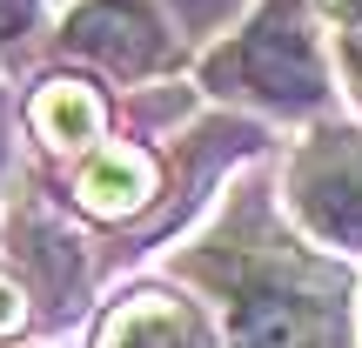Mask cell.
Masks as SVG:
<instances>
[{"instance_id": "6da1fadb", "label": "cell", "mask_w": 362, "mask_h": 348, "mask_svg": "<svg viewBox=\"0 0 362 348\" xmlns=\"http://www.w3.org/2000/svg\"><path fill=\"white\" fill-rule=\"evenodd\" d=\"M208 88L248 94L262 107H282V114L322 107L329 74H322V47L309 34L302 0H262V13L208 61Z\"/></svg>"}, {"instance_id": "7a4b0ae2", "label": "cell", "mask_w": 362, "mask_h": 348, "mask_svg": "<svg viewBox=\"0 0 362 348\" xmlns=\"http://www.w3.org/2000/svg\"><path fill=\"white\" fill-rule=\"evenodd\" d=\"M302 228L329 248H362V134H322L288 174Z\"/></svg>"}, {"instance_id": "3957f363", "label": "cell", "mask_w": 362, "mask_h": 348, "mask_svg": "<svg viewBox=\"0 0 362 348\" xmlns=\"http://www.w3.org/2000/svg\"><path fill=\"white\" fill-rule=\"evenodd\" d=\"M235 348H342V328L315 288L288 275H248L235 288Z\"/></svg>"}, {"instance_id": "277c9868", "label": "cell", "mask_w": 362, "mask_h": 348, "mask_svg": "<svg viewBox=\"0 0 362 348\" xmlns=\"http://www.w3.org/2000/svg\"><path fill=\"white\" fill-rule=\"evenodd\" d=\"M61 34L81 61H101L107 74H148L155 61H168V27L148 0H88L81 13H67Z\"/></svg>"}, {"instance_id": "5b68a950", "label": "cell", "mask_w": 362, "mask_h": 348, "mask_svg": "<svg viewBox=\"0 0 362 348\" xmlns=\"http://www.w3.org/2000/svg\"><path fill=\"white\" fill-rule=\"evenodd\" d=\"M148 194H155V161H148L141 148H128V141L101 148L74 181V201L88 208V215H134Z\"/></svg>"}, {"instance_id": "8992f818", "label": "cell", "mask_w": 362, "mask_h": 348, "mask_svg": "<svg viewBox=\"0 0 362 348\" xmlns=\"http://www.w3.org/2000/svg\"><path fill=\"white\" fill-rule=\"evenodd\" d=\"M101 348H208V335L194 328V315L168 295H134L128 308L107 315Z\"/></svg>"}, {"instance_id": "52a82bcc", "label": "cell", "mask_w": 362, "mask_h": 348, "mask_svg": "<svg viewBox=\"0 0 362 348\" xmlns=\"http://www.w3.org/2000/svg\"><path fill=\"white\" fill-rule=\"evenodd\" d=\"M34 134L54 141V148H88L101 134V101L81 80H47L34 94Z\"/></svg>"}, {"instance_id": "ba28073f", "label": "cell", "mask_w": 362, "mask_h": 348, "mask_svg": "<svg viewBox=\"0 0 362 348\" xmlns=\"http://www.w3.org/2000/svg\"><path fill=\"white\" fill-rule=\"evenodd\" d=\"M34 27V0H0V40H21Z\"/></svg>"}, {"instance_id": "9c48e42d", "label": "cell", "mask_w": 362, "mask_h": 348, "mask_svg": "<svg viewBox=\"0 0 362 348\" xmlns=\"http://www.w3.org/2000/svg\"><path fill=\"white\" fill-rule=\"evenodd\" d=\"M13 328H21V288L0 282V335H13Z\"/></svg>"}, {"instance_id": "30bf717a", "label": "cell", "mask_w": 362, "mask_h": 348, "mask_svg": "<svg viewBox=\"0 0 362 348\" xmlns=\"http://www.w3.org/2000/svg\"><path fill=\"white\" fill-rule=\"evenodd\" d=\"M342 54H349V74H356V88H362V27L342 34Z\"/></svg>"}, {"instance_id": "8fae6325", "label": "cell", "mask_w": 362, "mask_h": 348, "mask_svg": "<svg viewBox=\"0 0 362 348\" xmlns=\"http://www.w3.org/2000/svg\"><path fill=\"white\" fill-rule=\"evenodd\" d=\"M322 7H329V13H336V20H342V27H362V0H322Z\"/></svg>"}]
</instances>
